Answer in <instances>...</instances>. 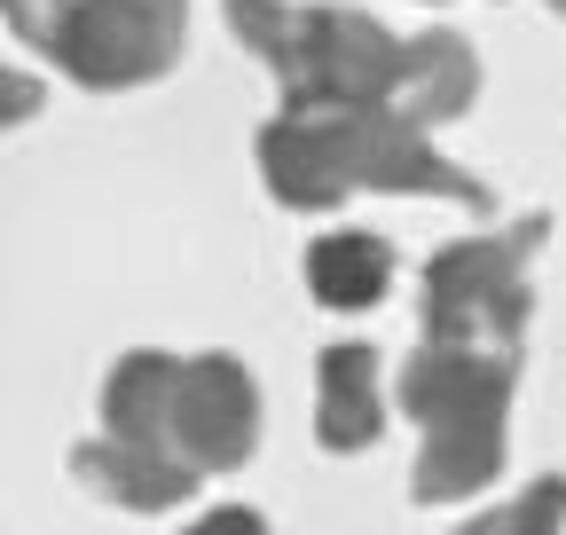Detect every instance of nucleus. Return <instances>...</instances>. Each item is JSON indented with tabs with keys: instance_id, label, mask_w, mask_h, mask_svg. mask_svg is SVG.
I'll return each mask as SVG.
<instances>
[{
	"instance_id": "f257e3e1",
	"label": "nucleus",
	"mask_w": 566,
	"mask_h": 535,
	"mask_svg": "<svg viewBox=\"0 0 566 535\" xmlns=\"http://www.w3.org/2000/svg\"><path fill=\"white\" fill-rule=\"evenodd\" d=\"M512 394H520V355L504 347H457V339H417L401 378H394V410L417 426L409 457V504L441 512L472 504L495 489L512 457Z\"/></svg>"
},
{
	"instance_id": "f03ea898",
	"label": "nucleus",
	"mask_w": 566,
	"mask_h": 535,
	"mask_svg": "<svg viewBox=\"0 0 566 535\" xmlns=\"http://www.w3.org/2000/svg\"><path fill=\"white\" fill-rule=\"evenodd\" d=\"M543 244H551V213H520V221H495L480 237L441 244L433 260H424V276H417V323H424V339L527 355Z\"/></svg>"
},
{
	"instance_id": "7ed1b4c3",
	"label": "nucleus",
	"mask_w": 566,
	"mask_h": 535,
	"mask_svg": "<svg viewBox=\"0 0 566 535\" xmlns=\"http://www.w3.org/2000/svg\"><path fill=\"white\" fill-rule=\"evenodd\" d=\"M283 103L275 111H300V118H323V111H354V103H386L394 95V72H401V40L363 17V9H292L275 32V48L260 55Z\"/></svg>"
},
{
	"instance_id": "20e7f679",
	"label": "nucleus",
	"mask_w": 566,
	"mask_h": 535,
	"mask_svg": "<svg viewBox=\"0 0 566 535\" xmlns=\"http://www.w3.org/2000/svg\"><path fill=\"white\" fill-rule=\"evenodd\" d=\"M323 143H331L338 181L354 197H417V206H464V213H488L495 206V189L480 174H464L457 158H441L433 134L409 126L394 103L323 111Z\"/></svg>"
},
{
	"instance_id": "39448f33",
	"label": "nucleus",
	"mask_w": 566,
	"mask_h": 535,
	"mask_svg": "<svg viewBox=\"0 0 566 535\" xmlns=\"http://www.w3.org/2000/svg\"><path fill=\"white\" fill-rule=\"evenodd\" d=\"M189 48L181 0H71L63 40H55V72L80 80L87 95H126L166 80Z\"/></svg>"
},
{
	"instance_id": "423d86ee",
	"label": "nucleus",
	"mask_w": 566,
	"mask_h": 535,
	"mask_svg": "<svg viewBox=\"0 0 566 535\" xmlns=\"http://www.w3.org/2000/svg\"><path fill=\"white\" fill-rule=\"evenodd\" d=\"M260 449V386L237 355L205 347L181 355V386H174V426H166V457L189 464L197 481L237 473Z\"/></svg>"
},
{
	"instance_id": "0eeeda50",
	"label": "nucleus",
	"mask_w": 566,
	"mask_h": 535,
	"mask_svg": "<svg viewBox=\"0 0 566 535\" xmlns=\"http://www.w3.org/2000/svg\"><path fill=\"white\" fill-rule=\"evenodd\" d=\"M71 481H80L95 504L111 512H134V520H166L197 496V473L158 449H142V441H118V433H87V441H71Z\"/></svg>"
},
{
	"instance_id": "6e6552de",
	"label": "nucleus",
	"mask_w": 566,
	"mask_h": 535,
	"mask_svg": "<svg viewBox=\"0 0 566 535\" xmlns=\"http://www.w3.org/2000/svg\"><path fill=\"white\" fill-rule=\"evenodd\" d=\"M386 363L370 339H331L315 355V441L331 457H363L386 433Z\"/></svg>"
},
{
	"instance_id": "1a4fd4ad",
	"label": "nucleus",
	"mask_w": 566,
	"mask_h": 535,
	"mask_svg": "<svg viewBox=\"0 0 566 535\" xmlns=\"http://www.w3.org/2000/svg\"><path fill=\"white\" fill-rule=\"evenodd\" d=\"M480 87H488V63H480V48L464 40V32H449V24H433V32H417V40H401V72H394V111L409 118V126H457L472 103H480Z\"/></svg>"
},
{
	"instance_id": "9d476101",
	"label": "nucleus",
	"mask_w": 566,
	"mask_h": 535,
	"mask_svg": "<svg viewBox=\"0 0 566 535\" xmlns=\"http://www.w3.org/2000/svg\"><path fill=\"white\" fill-rule=\"evenodd\" d=\"M252 166H260V189L283 213H338V206H354V189L338 181V158L323 143V118H300V111L260 118Z\"/></svg>"
},
{
	"instance_id": "9b49d317",
	"label": "nucleus",
	"mask_w": 566,
	"mask_h": 535,
	"mask_svg": "<svg viewBox=\"0 0 566 535\" xmlns=\"http://www.w3.org/2000/svg\"><path fill=\"white\" fill-rule=\"evenodd\" d=\"M307 276V300L331 307V315H370L386 292H394V244L378 229H323L300 260Z\"/></svg>"
},
{
	"instance_id": "f8f14e48",
	"label": "nucleus",
	"mask_w": 566,
	"mask_h": 535,
	"mask_svg": "<svg viewBox=\"0 0 566 535\" xmlns=\"http://www.w3.org/2000/svg\"><path fill=\"white\" fill-rule=\"evenodd\" d=\"M174 386H181V355H166V347H134V355H118L111 378H103V394H95V401H103V433L142 441V449L166 457Z\"/></svg>"
},
{
	"instance_id": "ddd939ff",
	"label": "nucleus",
	"mask_w": 566,
	"mask_h": 535,
	"mask_svg": "<svg viewBox=\"0 0 566 535\" xmlns=\"http://www.w3.org/2000/svg\"><path fill=\"white\" fill-rule=\"evenodd\" d=\"M558 527H566V473H543L512 504H495V512H480V520H464L449 535H558Z\"/></svg>"
},
{
	"instance_id": "4468645a",
	"label": "nucleus",
	"mask_w": 566,
	"mask_h": 535,
	"mask_svg": "<svg viewBox=\"0 0 566 535\" xmlns=\"http://www.w3.org/2000/svg\"><path fill=\"white\" fill-rule=\"evenodd\" d=\"M63 17H71V0H0V24H9L40 63L55 55V40H63Z\"/></svg>"
},
{
	"instance_id": "2eb2a0df",
	"label": "nucleus",
	"mask_w": 566,
	"mask_h": 535,
	"mask_svg": "<svg viewBox=\"0 0 566 535\" xmlns=\"http://www.w3.org/2000/svg\"><path fill=\"white\" fill-rule=\"evenodd\" d=\"M221 17H229V32H237L252 55H268L275 32H283V17H292V0H221Z\"/></svg>"
},
{
	"instance_id": "dca6fc26",
	"label": "nucleus",
	"mask_w": 566,
	"mask_h": 535,
	"mask_svg": "<svg viewBox=\"0 0 566 535\" xmlns=\"http://www.w3.org/2000/svg\"><path fill=\"white\" fill-rule=\"evenodd\" d=\"M40 111H48V80L17 72V63H0V134H9V126H32Z\"/></svg>"
},
{
	"instance_id": "f3484780",
	"label": "nucleus",
	"mask_w": 566,
	"mask_h": 535,
	"mask_svg": "<svg viewBox=\"0 0 566 535\" xmlns=\"http://www.w3.org/2000/svg\"><path fill=\"white\" fill-rule=\"evenodd\" d=\"M181 535H275V527H268V512H252V504H212V512H197Z\"/></svg>"
},
{
	"instance_id": "a211bd4d",
	"label": "nucleus",
	"mask_w": 566,
	"mask_h": 535,
	"mask_svg": "<svg viewBox=\"0 0 566 535\" xmlns=\"http://www.w3.org/2000/svg\"><path fill=\"white\" fill-rule=\"evenodd\" d=\"M543 9H551V17H566V0H543Z\"/></svg>"
},
{
	"instance_id": "6ab92c4d",
	"label": "nucleus",
	"mask_w": 566,
	"mask_h": 535,
	"mask_svg": "<svg viewBox=\"0 0 566 535\" xmlns=\"http://www.w3.org/2000/svg\"><path fill=\"white\" fill-rule=\"evenodd\" d=\"M424 9H449V0H424Z\"/></svg>"
}]
</instances>
